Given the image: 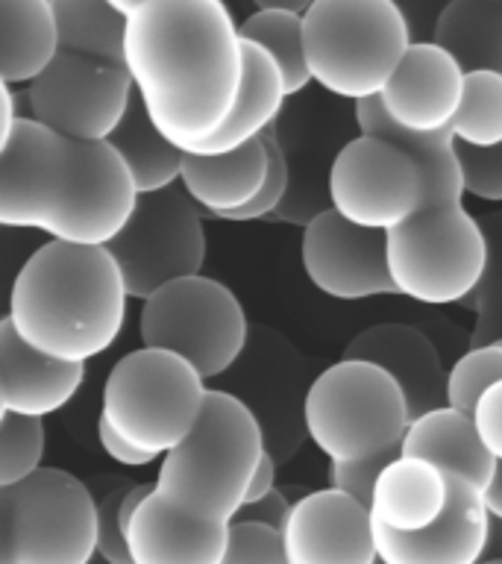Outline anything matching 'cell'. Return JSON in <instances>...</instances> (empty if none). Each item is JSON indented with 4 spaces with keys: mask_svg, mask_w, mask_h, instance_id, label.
Listing matches in <instances>:
<instances>
[{
    "mask_svg": "<svg viewBox=\"0 0 502 564\" xmlns=\"http://www.w3.org/2000/svg\"><path fill=\"white\" fill-rule=\"evenodd\" d=\"M447 470H440L426 458L396 456L373 488L370 518L394 532H421L447 511Z\"/></svg>",
    "mask_w": 502,
    "mask_h": 564,
    "instance_id": "cell-25",
    "label": "cell"
},
{
    "mask_svg": "<svg viewBox=\"0 0 502 564\" xmlns=\"http://www.w3.org/2000/svg\"><path fill=\"white\" fill-rule=\"evenodd\" d=\"M484 506H488V511H491L493 518H502V462L496 465L493 482L488 485V491H484Z\"/></svg>",
    "mask_w": 502,
    "mask_h": 564,
    "instance_id": "cell-48",
    "label": "cell"
},
{
    "mask_svg": "<svg viewBox=\"0 0 502 564\" xmlns=\"http://www.w3.org/2000/svg\"><path fill=\"white\" fill-rule=\"evenodd\" d=\"M412 44L394 0H315L303 15L308 74L352 104L382 95Z\"/></svg>",
    "mask_w": 502,
    "mask_h": 564,
    "instance_id": "cell-5",
    "label": "cell"
},
{
    "mask_svg": "<svg viewBox=\"0 0 502 564\" xmlns=\"http://www.w3.org/2000/svg\"><path fill=\"white\" fill-rule=\"evenodd\" d=\"M109 144L127 162L139 194H153L162 192V188H171L183 176L185 150H179L162 135V130L153 123V118L148 115L139 95L132 97L121 127L109 135Z\"/></svg>",
    "mask_w": 502,
    "mask_h": 564,
    "instance_id": "cell-29",
    "label": "cell"
},
{
    "mask_svg": "<svg viewBox=\"0 0 502 564\" xmlns=\"http://www.w3.org/2000/svg\"><path fill=\"white\" fill-rule=\"evenodd\" d=\"M288 564H376L373 518L338 488L306 491L282 529Z\"/></svg>",
    "mask_w": 502,
    "mask_h": 564,
    "instance_id": "cell-16",
    "label": "cell"
},
{
    "mask_svg": "<svg viewBox=\"0 0 502 564\" xmlns=\"http://www.w3.org/2000/svg\"><path fill=\"white\" fill-rule=\"evenodd\" d=\"M356 106V123L364 135L385 139L412 156L426 176V206L435 203H461L465 200V174L458 159V139L449 127L435 132L405 130L385 112L379 97L359 100Z\"/></svg>",
    "mask_w": 502,
    "mask_h": 564,
    "instance_id": "cell-23",
    "label": "cell"
},
{
    "mask_svg": "<svg viewBox=\"0 0 502 564\" xmlns=\"http://www.w3.org/2000/svg\"><path fill=\"white\" fill-rule=\"evenodd\" d=\"M473 421L484 447L491 449L496 462H502V382L484 391L473 409Z\"/></svg>",
    "mask_w": 502,
    "mask_h": 564,
    "instance_id": "cell-40",
    "label": "cell"
},
{
    "mask_svg": "<svg viewBox=\"0 0 502 564\" xmlns=\"http://www.w3.org/2000/svg\"><path fill=\"white\" fill-rule=\"evenodd\" d=\"M264 144H268V156H271V167H268V180H264L262 192L255 197L250 206L236 212H227L223 220H262V218H273L280 206L288 197L291 188V162L288 153H285V144H282V135L276 130V123H273L271 130H264Z\"/></svg>",
    "mask_w": 502,
    "mask_h": 564,
    "instance_id": "cell-35",
    "label": "cell"
},
{
    "mask_svg": "<svg viewBox=\"0 0 502 564\" xmlns=\"http://www.w3.org/2000/svg\"><path fill=\"white\" fill-rule=\"evenodd\" d=\"M91 564H95V562H91ZM100 564H103V562H100Z\"/></svg>",
    "mask_w": 502,
    "mask_h": 564,
    "instance_id": "cell-53",
    "label": "cell"
},
{
    "mask_svg": "<svg viewBox=\"0 0 502 564\" xmlns=\"http://www.w3.org/2000/svg\"><path fill=\"white\" fill-rule=\"evenodd\" d=\"M458 159L465 174V192L488 203H502V144L470 148L458 141Z\"/></svg>",
    "mask_w": 502,
    "mask_h": 564,
    "instance_id": "cell-38",
    "label": "cell"
},
{
    "mask_svg": "<svg viewBox=\"0 0 502 564\" xmlns=\"http://www.w3.org/2000/svg\"><path fill=\"white\" fill-rule=\"evenodd\" d=\"M127 300L109 247L47 241L18 271L7 317L44 356L86 365L118 341Z\"/></svg>",
    "mask_w": 502,
    "mask_h": 564,
    "instance_id": "cell-3",
    "label": "cell"
},
{
    "mask_svg": "<svg viewBox=\"0 0 502 564\" xmlns=\"http://www.w3.org/2000/svg\"><path fill=\"white\" fill-rule=\"evenodd\" d=\"M123 62L162 135L197 153L236 109L244 39L223 0H148L127 15Z\"/></svg>",
    "mask_w": 502,
    "mask_h": 564,
    "instance_id": "cell-1",
    "label": "cell"
},
{
    "mask_svg": "<svg viewBox=\"0 0 502 564\" xmlns=\"http://www.w3.org/2000/svg\"><path fill=\"white\" fill-rule=\"evenodd\" d=\"M294 509V500H291L288 488H273L268 497L255 502H244L241 509H238L236 520H250V523H264V527L273 529H285L288 523V514Z\"/></svg>",
    "mask_w": 502,
    "mask_h": 564,
    "instance_id": "cell-41",
    "label": "cell"
},
{
    "mask_svg": "<svg viewBox=\"0 0 502 564\" xmlns=\"http://www.w3.org/2000/svg\"><path fill=\"white\" fill-rule=\"evenodd\" d=\"M97 438H100V447L106 449V456L114 458V462L123 467H144L159 458L153 456V453H144V449L132 447L130 441H123L121 435L103 421H97Z\"/></svg>",
    "mask_w": 502,
    "mask_h": 564,
    "instance_id": "cell-43",
    "label": "cell"
},
{
    "mask_svg": "<svg viewBox=\"0 0 502 564\" xmlns=\"http://www.w3.org/2000/svg\"><path fill=\"white\" fill-rule=\"evenodd\" d=\"M86 382L83 361L44 356L15 333L9 317L0 321V412L47 417L77 397Z\"/></svg>",
    "mask_w": 502,
    "mask_h": 564,
    "instance_id": "cell-21",
    "label": "cell"
},
{
    "mask_svg": "<svg viewBox=\"0 0 502 564\" xmlns=\"http://www.w3.org/2000/svg\"><path fill=\"white\" fill-rule=\"evenodd\" d=\"M465 68L435 42H414L379 95L385 112L414 132L444 130L465 97Z\"/></svg>",
    "mask_w": 502,
    "mask_h": 564,
    "instance_id": "cell-19",
    "label": "cell"
},
{
    "mask_svg": "<svg viewBox=\"0 0 502 564\" xmlns=\"http://www.w3.org/2000/svg\"><path fill=\"white\" fill-rule=\"evenodd\" d=\"M268 167V144L255 139L229 153H185L179 185L203 212L223 218L227 212L244 209L259 197Z\"/></svg>",
    "mask_w": 502,
    "mask_h": 564,
    "instance_id": "cell-22",
    "label": "cell"
},
{
    "mask_svg": "<svg viewBox=\"0 0 502 564\" xmlns=\"http://www.w3.org/2000/svg\"><path fill=\"white\" fill-rule=\"evenodd\" d=\"M326 192L341 218L391 232L426 206V176L396 144L361 132L335 153Z\"/></svg>",
    "mask_w": 502,
    "mask_h": 564,
    "instance_id": "cell-12",
    "label": "cell"
},
{
    "mask_svg": "<svg viewBox=\"0 0 502 564\" xmlns=\"http://www.w3.org/2000/svg\"><path fill=\"white\" fill-rule=\"evenodd\" d=\"M376 564H385V562H379V558H376Z\"/></svg>",
    "mask_w": 502,
    "mask_h": 564,
    "instance_id": "cell-51",
    "label": "cell"
},
{
    "mask_svg": "<svg viewBox=\"0 0 502 564\" xmlns=\"http://www.w3.org/2000/svg\"><path fill=\"white\" fill-rule=\"evenodd\" d=\"M403 456L426 458L440 470L473 482L482 494L493 482V474L500 465L491 449L484 447L473 414L458 412L452 405L426 412L412 421L403 438Z\"/></svg>",
    "mask_w": 502,
    "mask_h": 564,
    "instance_id": "cell-24",
    "label": "cell"
},
{
    "mask_svg": "<svg viewBox=\"0 0 502 564\" xmlns=\"http://www.w3.org/2000/svg\"><path fill=\"white\" fill-rule=\"evenodd\" d=\"M139 188L109 141H79L21 118L0 139V224L51 241L106 247L130 220Z\"/></svg>",
    "mask_w": 502,
    "mask_h": 564,
    "instance_id": "cell-2",
    "label": "cell"
},
{
    "mask_svg": "<svg viewBox=\"0 0 502 564\" xmlns=\"http://www.w3.org/2000/svg\"><path fill=\"white\" fill-rule=\"evenodd\" d=\"M56 26H59V51L79 53L88 59L127 65V15L109 0H53Z\"/></svg>",
    "mask_w": 502,
    "mask_h": 564,
    "instance_id": "cell-30",
    "label": "cell"
},
{
    "mask_svg": "<svg viewBox=\"0 0 502 564\" xmlns=\"http://www.w3.org/2000/svg\"><path fill=\"white\" fill-rule=\"evenodd\" d=\"M132 482H118L103 491L97 500V558L103 564H132L127 529L121 523V506Z\"/></svg>",
    "mask_w": 502,
    "mask_h": 564,
    "instance_id": "cell-37",
    "label": "cell"
},
{
    "mask_svg": "<svg viewBox=\"0 0 502 564\" xmlns=\"http://www.w3.org/2000/svg\"><path fill=\"white\" fill-rule=\"evenodd\" d=\"M0 97H3V132H0V139H3V135H9V132L15 130V123L21 121V118H26V115L18 112V95L9 83L0 86Z\"/></svg>",
    "mask_w": 502,
    "mask_h": 564,
    "instance_id": "cell-45",
    "label": "cell"
},
{
    "mask_svg": "<svg viewBox=\"0 0 502 564\" xmlns=\"http://www.w3.org/2000/svg\"><path fill=\"white\" fill-rule=\"evenodd\" d=\"M59 53L53 0H0V77L30 86Z\"/></svg>",
    "mask_w": 502,
    "mask_h": 564,
    "instance_id": "cell-27",
    "label": "cell"
},
{
    "mask_svg": "<svg viewBox=\"0 0 502 564\" xmlns=\"http://www.w3.org/2000/svg\"><path fill=\"white\" fill-rule=\"evenodd\" d=\"M479 564H502V562H479Z\"/></svg>",
    "mask_w": 502,
    "mask_h": 564,
    "instance_id": "cell-50",
    "label": "cell"
},
{
    "mask_svg": "<svg viewBox=\"0 0 502 564\" xmlns=\"http://www.w3.org/2000/svg\"><path fill=\"white\" fill-rule=\"evenodd\" d=\"M288 97V86L276 59L259 44L244 42V83L238 91L236 109L209 141H203L197 153H229L262 139L264 130L276 123Z\"/></svg>",
    "mask_w": 502,
    "mask_h": 564,
    "instance_id": "cell-26",
    "label": "cell"
},
{
    "mask_svg": "<svg viewBox=\"0 0 502 564\" xmlns=\"http://www.w3.org/2000/svg\"><path fill=\"white\" fill-rule=\"evenodd\" d=\"M482 562H502V518H493L488 527V544H484Z\"/></svg>",
    "mask_w": 502,
    "mask_h": 564,
    "instance_id": "cell-46",
    "label": "cell"
},
{
    "mask_svg": "<svg viewBox=\"0 0 502 564\" xmlns=\"http://www.w3.org/2000/svg\"><path fill=\"white\" fill-rule=\"evenodd\" d=\"M432 42L452 53L465 74H502V0H452L444 9Z\"/></svg>",
    "mask_w": 502,
    "mask_h": 564,
    "instance_id": "cell-28",
    "label": "cell"
},
{
    "mask_svg": "<svg viewBox=\"0 0 502 564\" xmlns=\"http://www.w3.org/2000/svg\"><path fill=\"white\" fill-rule=\"evenodd\" d=\"M220 564H288L285 538L280 529L264 527V523L232 520L227 553Z\"/></svg>",
    "mask_w": 502,
    "mask_h": 564,
    "instance_id": "cell-36",
    "label": "cell"
},
{
    "mask_svg": "<svg viewBox=\"0 0 502 564\" xmlns=\"http://www.w3.org/2000/svg\"><path fill=\"white\" fill-rule=\"evenodd\" d=\"M496 341H502V338H496Z\"/></svg>",
    "mask_w": 502,
    "mask_h": 564,
    "instance_id": "cell-52",
    "label": "cell"
},
{
    "mask_svg": "<svg viewBox=\"0 0 502 564\" xmlns=\"http://www.w3.org/2000/svg\"><path fill=\"white\" fill-rule=\"evenodd\" d=\"M308 368L303 356L291 347L271 326L250 329L241 359L223 373L229 382V394L255 414L264 432V449L280 462H288L303 441L306 430V397H308Z\"/></svg>",
    "mask_w": 502,
    "mask_h": 564,
    "instance_id": "cell-13",
    "label": "cell"
},
{
    "mask_svg": "<svg viewBox=\"0 0 502 564\" xmlns=\"http://www.w3.org/2000/svg\"><path fill=\"white\" fill-rule=\"evenodd\" d=\"M273 488H276V458H273L271 453H264L262 465H259V470H255L253 476V485H250V491H247V502L262 500V497H268Z\"/></svg>",
    "mask_w": 502,
    "mask_h": 564,
    "instance_id": "cell-44",
    "label": "cell"
},
{
    "mask_svg": "<svg viewBox=\"0 0 502 564\" xmlns=\"http://www.w3.org/2000/svg\"><path fill=\"white\" fill-rule=\"evenodd\" d=\"M343 359L373 361L400 382L412 421L449 405V373L438 347L414 326L379 324L347 344Z\"/></svg>",
    "mask_w": 502,
    "mask_h": 564,
    "instance_id": "cell-20",
    "label": "cell"
},
{
    "mask_svg": "<svg viewBox=\"0 0 502 564\" xmlns=\"http://www.w3.org/2000/svg\"><path fill=\"white\" fill-rule=\"evenodd\" d=\"M255 9H280V12H297L306 15L315 0H250Z\"/></svg>",
    "mask_w": 502,
    "mask_h": 564,
    "instance_id": "cell-47",
    "label": "cell"
},
{
    "mask_svg": "<svg viewBox=\"0 0 502 564\" xmlns=\"http://www.w3.org/2000/svg\"><path fill=\"white\" fill-rule=\"evenodd\" d=\"M44 444L47 432L42 417L0 412V488L24 482L42 470Z\"/></svg>",
    "mask_w": 502,
    "mask_h": 564,
    "instance_id": "cell-33",
    "label": "cell"
},
{
    "mask_svg": "<svg viewBox=\"0 0 502 564\" xmlns=\"http://www.w3.org/2000/svg\"><path fill=\"white\" fill-rule=\"evenodd\" d=\"M264 453V432L255 414L236 394L209 388L192 435L162 456L156 491L232 523Z\"/></svg>",
    "mask_w": 502,
    "mask_h": 564,
    "instance_id": "cell-4",
    "label": "cell"
},
{
    "mask_svg": "<svg viewBox=\"0 0 502 564\" xmlns=\"http://www.w3.org/2000/svg\"><path fill=\"white\" fill-rule=\"evenodd\" d=\"M106 247L121 268L127 294L148 300L167 282L200 273L206 262L200 206L183 185L139 194L127 227Z\"/></svg>",
    "mask_w": 502,
    "mask_h": 564,
    "instance_id": "cell-11",
    "label": "cell"
},
{
    "mask_svg": "<svg viewBox=\"0 0 502 564\" xmlns=\"http://www.w3.org/2000/svg\"><path fill=\"white\" fill-rule=\"evenodd\" d=\"M229 527V520L209 518L153 488L132 514L127 544L132 564H220Z\"/></svg>",
    "mask_w": 502,
    "mask_h": 564,
    "instance_id": "cell-18",
    "label": "cell"
},
{
    "mask_svg": "<svg viewBox=\"0 0 502 564\" xmlns=\"http://www.w3.org/2000/svg\"><path fill=\"white\" fill-rule=\"evenodd\" d=\"M412 412L403 388L373 361L341 359L312 379L306 430L329 465L403 447Z\"/></svg>",
    "mask_w": 502,
    "mask_h": 564,
    "instance_id": "cell-6",
    "label": "cell"
},
{
    "mask_svg": "<svg viewBox=\"0 0 502 564\" xmlns=\"http://www.w3.org/2000/svg\"><path fill=\"white\" fill-rule=\"evenodd\" d=\"M449 130L470 148L502 144V74L470 70L465 77V97Z\"/></svg>",
    "mask_w": 502,
    "mask_h": 564,
    "instance_id": "cell-32",
    "label": "cell"
},
{
    "mask_svg": "<svg viewBox=\"0 0 502 564\" xmlns=\"http://www.w3.org/2000/svg\"><path fill=\"white\" fill-rule=\"evenodd\" d=\"M491 511L473 482L449 474V502L432 527L394 532L373 523V544L385 564H479L488 544Z\"/></svg>",
    "mask_w": 502,
    "mask_h": 564,
    "instance_id": "cell-17",
    "label": "cell"
},
{
    "mask_svg": "<svg viewBox=\"0 0 502 564\" xmlns=\"http://www.w3.org/2000/svg\"><path fill=\"white\" fill-rule=\"evenodd\" d=\"M488 259V232L461 203L423 206L388 232V268L396 294L423 306H452L473 297Z\"/></svg>",
    "mask_w": 502,
    "mask_h": 564,
    "instance_id": "cell-8",
    "label": "cell"
},
{
    "mask_svg": "<svg viewBox=\"0 0 502 564\" xmlns=\"http://www.w3.org/2000/svg\"><path fill=\"white\" fill-rule=\"evenodd\" d=\"M303 271L332 300H368L396 294L388 268V232L364 229L329 206L303 227Z\"/></svg>",
    "mask_w": 502,
    "mask_h": 564,
    "instance_id": "cell-15",
    "label": "cell"
},
{
    "mask_svg": "<svg viewBox=\"0 0 502 564\" xmlns=\"http://www.w3.org/2000/svg\"><path fill=\"white\" fill-rule=\"evenodd\" d=\"M118 12H123V15H132L135 9L141 7V3H148V0H109Z\"/></svg>",
    "mask_w": 502,
    "mask_h": 564,
    "instance_id": "cell-49",
    "label": "cell"
},
{
    "mask_svg": "<svg viewBox=\"0 0 502 564\" xmlns=\"http://www.w3.org/2000/svg\"><path fill=\"white\" fill-rule=\"evenodd\" d=\"M396 456H403V447L385 449V453L359 458V462H335V465H329L332 488L350 494V497H356V500L364 502L370 509V500H373V488H376L379 476H382V470H385Z\"/></svg>",
    "mask_w": 502,
    "mask_h": 564,
    "instance_id": "cell-39",
    "label": "cell"
},
{
    "mask_svg": "<svg viewBox=\"0 0 502 564\" xmlns=\"http://www.w3.org/2000/svg\"><path fill=\"white\" fill-rule=\"evenodd\" d=\"M95 491L59 467L0 488V564H91Z\"/></svg>",
    "mask_w": 502,
    "mask_h": 564,
    "instance_id": "cell-9",
    "label": "cell"
},
{
    "mask_svg": "<svg viewBox=\"0 0 502 564\" xmlns=\"http://www.w3.org/2000/svg\"><path fill=\"white\" fill-rule=\"evenodd\" d=\"M141 347H156L192 361L206 382L220 379L250 341L244 306L223 282L183 276L150 294L141 306Z\"/></svg>",
    "mask_w": 502,
    "mask_h": 564,
    "instance_id": "cell-10",
    "label": "cell"
},
{
    "mask_svg": "<svg viewBox=\"0 0 502 564\" xmlns=\"http://www.w3.org/2000/svg\"><path fill=\"white\" fill-rule=\"evenodd\" d=\"M502 382V341L476 344L449 370V405L473 414L491 386Z\"/></svg>",
    "mask_w": 502,
    "mask_h": 564,
    "instance_id": "cell-34",
    "label": "cell"
},
{
    "mask_svg": "<svg viewBox=\"0 0 502 564\" xmlns=\"http://www.w3.org/2000/svg\"><path fill=\"white\" fill-rule=\"evenodd\" d=\"M400 12L408 21V30H412L414 42H432L435 35V26H438L444 9L452 3V0H394Z\"/></svg>",
    "mask_w": 502,
    "mask_h": 564,
    "instance_id": "cell-42",
    "label": "cell"
},
{
    "mask_svg": "<svg viewBox=\"0 0 502 564\" xmlns=\"http://www.w3.org/2000/svg\"><path fill=\"white\" fill-rule=\"evenodd\" d=\"M238 33L244 42L259 44L276 59L288 95H299L312 83L303 51V15L280 9H255L253 15L244 18V24H238Z\"/></svg>",
    "mask_w": 502,
    "mask_h": 564,
    "instance_id": "cell-31",
    "label": "cell"
},
{
    "mask_svg": "<svg viewBox=\"0 0 502 564\" xmlns=\"http://www.w3.org/2000/svg\"><path fill=\"white\" fill-rule=\"evenodd\" d=\"M135 97L127 65L59 51L26 86L30 118L79 141H109Z\"/></svg>",
    "mask_w": 502,
    "mask_h": 564,
    "instance_id": "cell-14",
    "label": "cell"
},
{
    "mask_svg": "<svg viewBox=\"0 0 502 564\" xmlns=\"http://www.w3.org/2000/svg\"><path fill=\"white\" fill-rule=\"evenodd\" d=\"M206 386L183 356L141 347L109 370L100 421L132 447L162 458L192 435L209 394Z\"/></svg>",
    "mask_w": 502,
    "mask_h": 564,
    "instance_id": "cell-7",
    "label": "cell"
}]
</instances>
